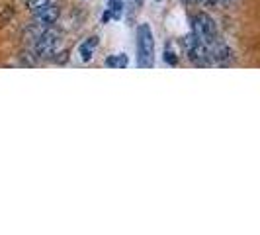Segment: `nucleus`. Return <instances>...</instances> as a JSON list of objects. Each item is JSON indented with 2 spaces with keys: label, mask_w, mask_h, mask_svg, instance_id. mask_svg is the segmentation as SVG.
Returning <instances> with one entry per match:
<instances>
[{
  "label": "nucleus",
  "mask_w": 260,
  "mask_h": 235,
  "mask_svg": "<svg viewBox=\"0 0 260 235\" xmlns=\"http://www.w3.org/2000/svg\"><path fill=\"white\" fill-rule=\"evenodd\" d=\"M137 65L141 69H151L155 65V38L149 24L137 27Z\"/></svg>",
  "instance_id": "nucleus-1"
},
{
  "label": "nucleus",
  "mask_w": 260,
  "mask_h": 235,
  "mask_svg": "<svg viewBox=\"0 0 260 235\" xmlns=\"http://www.w3.org/2000/svg\"><path fill=\"white\" fill-rule=\"evenodd\" d=\"M192 34L200 39L206 47H209L211 43L217 41V27H215V22L209 18L208 14L200 12L192 18Z\"/></svg>",
  "instance_id": "nucleus-2"
},
{
  "label": "nucleus",
  "mask_w": 260,
  "mask_h": 235,
  "mask_svg": "<svg viewBox=\"0 0 260 235\" xmlns=\"http://www.w3.org/2000/svg\"><path fill=\"white\" fill-rule=\"evenodd\" d=\"M59 43H61V34L57 32V30H45L43 34H39L38 36V41H36V55L41 57V59H47V57H51L55 49L59 47Z\"/></svg>",
  "instance_id": "nucleus-3"
},
{
  "label": "nucleus",
  "mask_w": 260,
  "mask_h": 235,
  "mask_svg": "<svg viewBox=\"0 0 260 235\" xmlns=\"http://www.w3.org/2000/svg\"><path fill=\"white\" fill-rule=\"evenodd\" d=\"M184 47H186L188 57H190L194 63H198V65H206V63H208V59H209L208 47L196 38L194 34H188V36L184 38Z\"/></svg>",
  "instance_id": "nucleus-4"
},
{
  "label": "nucleus",
  "mask_w": 260,
  "mask_h": 235,
  "mask_svg": "<svg viewBox=\"0 0 260 235\" xmlns=\"http://www.w3.org/2000/svg\"><path fill=\"white\" fill-rule=\"evenodd\" d=\"M34 22H36V26H43V27H49L53 26L55 22H57V18H59V14H61V10H59V6H55V4H45V6H41V8H38V10H34Z\"/></svg>",
  "instance_id": "nucleus-5"
},
{
  "label": "nucleus",
  "mask_w": 260,
  "mask_h": 235,
  "mask_svg": "<svg viewBox=\"0 0 260 235\" xmlns=\"http://www.w3.org/2000/svg\"><path fill=\"white\" fill-rule=\"evenodd\" d=\"M96 45H98V38H96V36H92V38H88L86 41H82V43H80V47H78L80 59H82V61H90L92 57H94V49H96Z\"/></svg>",
  "instance_id": "nucleus-6"
},
{
  "label": "nucleus",
  "mask_w": 260,
  "mask_h": 235,
  "mask_svg": "<svg viewBox=\"0 0 260 235\" xmlns=\"http://www.w3.org/2000/svg\"><path fill=\"white\" fill-rule=\"evenodd\" d=\"M127 55H123V53H119V55H112V57H108L106 59V65L108 67H117V69H125L127 67Z\"/></svg>",
  "instance_id": "nucleus-7"
},
{
  "label": "nucleus",
  "mask_w": 260,
  "mask_h": 235,
  "mask_svg": "<svg viewBox=\"0 0 260 235\" xmlns=\"http://www.w3.org/2000/svg\"><path fill=\"white\" fill-rule=\"evenodd\" d=\"M108 10L112 12V18H114V20H119V16L123 12V2H121V0H110Z\"/></svg>",
  "instance_id": "nucleus-8"
},
{
  "label": "nucleus",
  "mask_w": 260,
  "mask_h": 235,
  "mask_svg": "<svg viewBox=\"0 0 260 235\" xmlns=\"http://www.w3.org/2000/svg\"><path fill=\"white\" fill-rule=\"evenodd\" d=\"M165 61L169 63V65H178V57H176V53L170 49V45L169 47H165Z\"/></svg>",
  "instance_id": "nucleus-9"
},
{
  "label": "nucleus",
  "mask_w": 260,
  "mask_h": 235,
  "mask_svg": "<svg viewBox=\"0 0 260 235\" xmlns=\"http://www.w3.org/2000/svg\"><path fill=\"white\" fill-rule=\"evenodd\" d=\"M49 2H51V0H26V4L29 10H38V8L45 6V4H49Z\"/></svg>",
  "instance_id": "nucleus-10"
},
{
  "label": "nucleus",
  "mask_w": 260,
  "mask_h": 235,
  "mask_svg": "<svg viewBox=\"0 0 260 235\" xmlns=\"http://www.w3.org/2000/svg\"><path fill=\"white\" fill-rule=\"evenodd\" d=\"M110 18H112V12H110V10H106L104 16H102V24H106V22H108Z\"/></svg>",
  "instance_id": "nucleus-11"
},
{
  "label": "nucleus",
  "mask_w": 260,
  "mask_h": 235,
  "mask_svg": "<svg viewBox=\"0 0 260 235\" xmlns=\"http://www.w3.org/2000/svg\"><path fill=\"white\" fill-rule=\"evenodd\" d=\"M67 59H69V53L63 51V53H61V57H59V63H65Z\"/></svg>",
  "instance_id": "nucleus-12"
},
{
  "label": "nucleus",
  "mask_w": 260,
  "mask_h": 235,
  "mask_svg": "<svg viewBox=\"0 0 260 235\" xmlns=\"http://www.w3.org/2000/svg\"><path fill=\"white\" fill-rule=\"evenodd\" d=\"M217 2H221V4H229L231 0H217Z\"/></svg>",
  "instance_id": "nucleus-13"
},
{
  "label": "nucleus",
  "mask_w": 260,
  "mask_h": 235,
  "mask_svg": "<svg viewBox=\"0 0 260 235\" xmlns=\"http://www.w3.org/2000/svg\"><path fill=\"white\" fill-rule=\"evenodd\" d=\"M186 2H206V0H186Z\"/></svg>",
  "instance_id": "nucleus-14"
},
{
  "label": "nucleus",
  "mask_w": 260,
  "mask_h": 235,
  "mask_svg": "<svg viewBox=\"0 0 260 235\" xmlns=\"http://www.w3.org/2000/svg\"><path fill=\"white\" fill-rule=\"evenodd\" d=\"M137 2H143V0H137Z\"/></svg>",
  "instance_id": "nucleus-15"
}]
</instances>
